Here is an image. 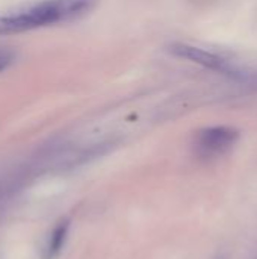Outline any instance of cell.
I'll list each match as a JSON object with an SVG mask.
<instances>
[{
	"label": "cell",
	"instance_id": "cell-1",
	"mask_svg": "<svg viewBox=\"0 0 257 259\" xmlns=\"http://www.w3.org/2000/svg\"><path fill=\"white\" fill-rule=\"evenodd\" d=\"M95 5L97 0H42L0 15V35L21 33L71 21L88 14Z\"/></svg>",
	"mask_w": 257,
	"mask_h": 259
},
{
	"label": "cell",
	"instance_id": "cell-5",
	"mask_svg": "<svg viewBox=\"0 0 257 259\" xmlns=\"http://www.w3.org/2000/svg\"><path fill=\"white\" fill-rule=\"evenodd\" d=\"M15 52L9 50V49H0V73L8 70L14 62H15Z\"/></svg>",
	"mask_w": 257,
	"mask_h": 259
},
{
	"label": "cell",
	"instance_id": "cell-3",
	"mask_svg": "<svg viewBox=\"0 0 257 259\" xmlns=\"http://www.w3.org/2000/svg\"><path fill=\"white\" fill-rule=\"evenodd\" d=\"M170 52L173 55L179 56V58H183V59H188L191 62L200 64V65H203L206 68H211V70H215V71H221V73L236 74L233 65L229 64L223 56H220L217 53H212V52H208V50H203L200 47H195V46H191V44L177 42V44H173L170 47Z\"/></svg>",
	"mask_w": 257,
	"mask_h": 259
},
{
	"label": "cell",
	"instance_id": "cell-4",
	"mask_svg": "<svg viewBox=\"0 0 257 259\" xmlns=\"http://www.w3.org/2000/svg\"><path fill=\"white\" fill-rule=\"evenodd\" d=\"M68 229H70L68 220H62L53 228V231L47 240V244L44 247V253H42L44 259H55L61 253V250L67 241V237H68Z\"/></svg>",
	"mask_w": 257,
	"mask_h": 259
},
{
	"label": "cell",
	"instance_id": "cell-2",
	"mask_svg": "<svg viewBox=\"0 0 257 259\" xmlns=\"http://www.w3.org/2000/svg\"><path fill=\"white\" fill-rule=\"evenodd\" d=\"M238 140V131L229 126H214L200 132L197 138V150L201 156H218L229 149Z\"/></svg>",
	"mask_w": 257,
	"mask_h": 259
}]
</instances>
